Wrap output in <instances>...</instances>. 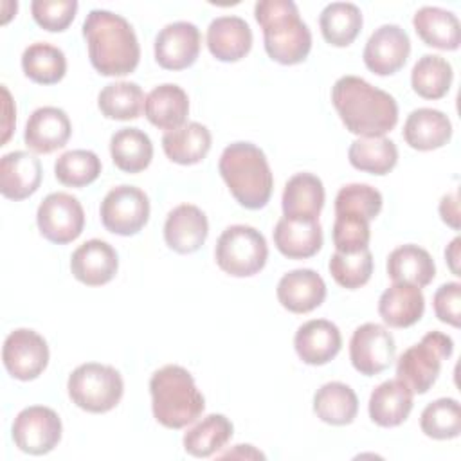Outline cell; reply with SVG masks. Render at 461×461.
<instances>
[{"label": "cell", "mask_w": 461, "mask_h": 461, "mask_svg": "<svg viewBox=\"0 0 461 461\" xmlns=\"http://www.w3.org/2000/svg\"><path fill=\"white\" fill-rule=\"evenodd\" d=\"M207 47L220 61H240L250 52L252 31L240 16H218L207 27Z\"/></svg>", "instance_id": "obj_23"}, {"label": "cell", "mask_w": 461, "mask_h": 461, "mask_svg": "<svg viewBox=\"0 0 461 461\" xmlns=\"http://www.w3.org/2000/svg\"><path fill=\"white\" fill-rule=\"evenodd\" d=\"M31 13L34 22L49 31L61 32L65 31L77 13L76 0H34L31 4Z\"/></svg>", "instance_id": "obj_45"}, {"label": "cell", "mask_w": 461, "mask_h": 461, "mask_svg": "<svg viewBox=\"0 0 461 461\" xmlns=\"http://www.w3.org/2000/svg\"><path fill=\"white\" fill-rule=\"evenodd\" d=\"M119 268L115 249L103 240H88L79 245L70 258L72 276L86 286L110 283Z\"/></svg>", "instance_id": "obj_18"}, {"label": "cell", "mask_w": 461, "mask_h": 461, "mask_svg": "<svg viewBox=\"0 0 461 461\" xmlns=\"http://www.w3.org/2000/svg\"><path fill=\"white\" fill-rule=\"evenodd\" d=\"M313 412L328 425H349L358 412L355 391L342 382H328L313 396Z\"/></svg>", "instance_id": "obj_32"}, {"label": "cell", "mask_w": 461, "mask_h": 461, "mask_svg": "<svg viewBox=\"0 0 461 461\" xmlns=\"http://www.w3.org/2000/svg\"><path fill=\"white\" fill-rule=\"evenodd\" d=\"M362 22L360 9L351 2H331L319 16L322 38L333 47L351 45L362 29Z\"/></svg>", "instance_id": "obj_35"}, {"label": "cell", "mask_w": 461, "mask_h": 461, "mask_svg": "<svg viewBox=\"0 0 461 461\" xmlns=\"http://www.w3.org/2000/svg\"><path fill=\"white\" fill-rule=\"evenodd\" d=\"M214 259L225 274L250 277L265 267L268 245L258 229L250 225H230L216 241Z\"/></svg>", "instance_id": "obj_8"}, {"label": "cell", "mask_w": 461, "mask_h": 461, "mask_svg": "<svg viewBox=\"0 0 461 461\" xmlns=\"http://www.w3.org/2000/svg\"><path fill=\"white\" fill-rule=\"evenodd\" d=\"M83 38L90 63L101 76H126L137 68L140 47L124 16L106 9H92L83 22Z\"/></svg>", "instance_id": "obj_2"}, {"label": "cell", "mask_w": 461, "mask_h": 461, "mask_svg": "<svg viewBox=\"0 0 461 461\" xmlns=\"http://www.w3.org/2000/svg\"><path fill=\"white\" fill-rule=\"evenodd\" d=\"M54 175L63 185L85 187L101 175V160L90 149H70L58 157Z\"/></svg>", "instance_id": "obj_41"}, {"label": "cell", "mask_w": 461, "mask_h": 461, "mask_svg": "<svg viewBox=\"0 0 461 461\" xmlns=\"http://www.w3.org/2000/svg\"><path fill=\"white\" fill-rule=\"evenodd\" d=\"M218 169L236 202L250 211L268 203L274 176L261 148L252 142H232L220 157Z\"/></svg>", "instance_id": "obj_3"}, {"label": "cell", "mask_w": 461, "mask_h": 461, "mask_svg": "<svg viewBox=\"0 0 461 461\" xmlns=\"http://www.w3.org/2000/svg\"><path fill=\"white\" fill-rule=\"evenodd\" d=\"M23 74L38 85H54L63 79L67 72V58L61 49L36 41L22 54Z\"/></svg>", "instance_id": "obj_37"}, {"label": "cell", "mask_w": 461, "mask_h": 461, "mask_svg": "<svg viewBox=\"0 0 461 461\" xmlns=\"http://www.w3.org/2000/svg\"><path fill=\"white\" fill-rule=\"evenodd\" d=\"M144 92L133 81H115L106 85L97 95L101 113L115 121L137 119L144 108Z\"/></svg>", "instance_id": "obj_39"}, {"label": "cell", "mask_w": 461, "mask_h": 461, "mask_svg": "<svg viewBox=\"0 0 461 461\" xmlns=\"http://www.w3.org/2000/svg\"><path fill=\"white\" fill-rule=\"evenodd\" d=\"M396 355V344L391 331L376 322L358 326L349 340V360L353 367L366 376L385 371Z\"/></svg>", "instance_id": "obj_13"}, {"label": "cell", "mask_w": 461, "mask_h": 461, "mask_svg": "<svg viewBox=\"0 0 461 461\" xmlns=\"http://www.w3.org/2000/svg\"><path fill=\"white\" fill-rule=\"evenodd\" d=\"M277 250L290 259H306L322 247V227L319 220H301L283 216L274 229Z\"/></svg>", "instance_id": "obj_24"}, {"label": "cell", "mask_w": 461, "mask_h": 461, "mask_svg": "<svg viewBox=\"0 0 461 461\" xmlns=\"http://www.w3.org/2000/svg\"><path fill=\"white\" fill-rule=\"evenodd\" d=\"M423 312L425 297L421 288L409 283H393L378 301V313L391 328H409L421 319Z\"/></svg>", "instance_id": "obj_25"}, {"label": "cell", "mask_w": 461, "mask_h": 461, "mask_svg": "<svg viewBox=\"0 0 461 461\" xmlns=\"http://www.w3.org/2000/svg\"><path fill=\"white\" fill-rule=\"evenodd\" d=\"M110 155L121 171L140 173L153 158V144L142 130L121 128L110 139Z\"/></svg>", "instance_id": "obj_33"}, {"label": "cell", "mask_w": 461, "mask_h": 461, "mask_svg": "<svg viewBox=\"0 0 461 461\" xmlns=\"http://www.w3.org/2000/svg\"><path fill=\"white\" fill-rule=\"evenodd\" d=\"M414 405L412 389L400 378L385 380L373 389L369 396V418L380 427L402 425Z\"/></svg>", "instance_id": "obj_22"}, {"label": "cell", "mask_w": 461, "mask_h": 461, "mask_svg": "<svg viewBox=\"0 0 461 461\" xmlns=\"http://www.w3.org/2000/svg\"><path fill=\"white\" fill-rule=\"evenodd\" d=\"M328 268L337 285L348 290H357L371 279L373 254L369 249L351 254L335 250V254L330 258Z\"/></svg>", "instance_id": "obj_42"}, {"label": "cell", "mask_w": 461, "mask_h": 461, "mask_svg": "<svg viewBox=\"0 0 461 461\" xmlns=\"http://www.w3.org/2000/svg\"><path fill=\"white\" fill-rule=\"evenodd\" d=\"M202 36L191 22H173L155 36V59L166 70H184L200 54Z\"/></svg>", "instance_id": "obj_15"}, {"label": "cell", "mask_w": 461, "mask_h": 461, "mask_svg": "<svg viewBox=\"0 0 461 461\" xmlns=\"http://www.w3.org/2000/svg\"><path fill=\"white\" fill-rule=\"evenodd\" d=\"M452 137V122L434 108H418L407 115L403 124L405 142L418 151H430L443 148Z\"/></svg>", "instance_id": "obj_26"}, {"label": "cell", "mask_w": 461, "mask_h": 461, "mask_svg": "<svg viewBox=\"0 0 461 461\" xmlns=\"http://www.w3.org/2000/svg\"><path fill=\"white\" fill-rule=\"evenodd\" d=\"M61 430L63 425L56 411L45 405H31L16 414L13 441L25 454L43 456L58 447Z\"/></svg>", "instance_id": "obj_10"}, {"label": "cell", "mask_w": 461, "mask_h": 461, "mask_svg": "<svg viewBox=\"0 0 461 461\" xmlns=\"http://www.w3.org/2000/svg\"><path fill=\"white\" fill-rule=\"evenodd\" d=\"M412 25L425 45L439 50H456L461 43V25L452 11L423 5L414 13Z\"/></svg>", "instance_id": "obj_27"}, {"label": "cell", "mask_w": 461, "mask_h": 461, "mask_svg": "<svg viewBox=\"0 0 461 461\" xmlns=\"http://www.w3.org/2000/svg\"><path fill=\"white\" fill-rule=\"evenodd\" d=\"M454 342L441 331H429L423 339L405 349L396 362V376L405 382L412 393L425 394L439 376L441 362L450 358Z\"/></svg>", "instance_id": "obj_7"}, {"label": "cell", "mask_w": 461, "mask_h": 461, "mask_svg": "<svg viewBox=\"0 0 461 461\" xmlns=\"http://www.w3.org/2000/svg\"><path fill=\"white\" fill-rule=\"evenodd\" d=\"M36 223L45 240L65 245L83 232L85 211L76 196L61 191L50 193L36 211Z\"/></svg>", "instance_id": "obj_11"}, {"label": "cell", "mask_w": 461, "mask_h": 461, "mask_svg": "<svg viewBox=\"0 0 461 461\" xmlns=\"http://www.w3.org/2000/svg\"><path fill=\"white\" fill-rule=\"evenodd\" d=\"M382 203L384 198L373 185L348 184L335 196V212H351L371 221L382 211Z\"/></svg>", "instance_id": "obj_43"}, {"label": "cell", "mask_w": 461, "mask_h": 461, "mask_svg": "<svg viewBox=\"0 0 461 461\" xmlns=\"http://www.w3.org/2000/svg\"><path fill=\"white\" fill-rule=\"evenodd\" d=\"M211 131L200 122H185L180 128L169 130L162 137L166 157L182 166H193L205 158L211 149Z\"/></svg>", "instance_id": "obj_30"}, {"label": "cell", "mask_w": 461, "mask_h": 461, "mask_svg": "<svg viewBox=\"0 0 461 461\" xmlns=\"http://www.w3.org/2000/svg\"><path fill=\"white\" fill-rule=\"evenodd\" d=\"M283 214L288 218L319 220L324 205V185L317 175L297 173L285 184Z\"/></svg>", "instance_id": "obj_29"}, {"label": "cell", "mask_w": 461, "mask_h": 461, "mask_svg": "<svg viewBox=\"0 0 461 461\" xmlns=\"http://www.w3.org/2000/svg\"><path fill=\"white\" fill-rule=\"evenodd\" d=\"M349 164L371 175H387L398 162V148L387 137H358L348 149Z\"/></svg>", "instance_id": "obj_36"}, {"label": "cell", "mask_w": 461, "mask_h": 461, "mask_svg": "<svg viewBox=\"0 0 461 461\" xmlns=\"http://www.w3.org/2000/svg\"><path fill=\"white\" fill-rule=\"evenodd\" d=\"M439 216L441 220L452 227V229H459L461 221H459V193L457 189H454L452 193H447L441 202H439Z\"/></svg>", "instance_id": "obj_47"}, {"label": "cell", "mask_w": 461, "mask_h": 461, "mask_svg": "<svg viewBox=\"0 0 461 461\" xmlns=\"http://www.w3.org/2000/svg\"><path fill=\"white\" fill-rule=\"evenodd\" d=\"M411 54L409 34L396 23H385L375 29L364 47V63L376 76L398 72Z\"/></svg>", "instance_id": "obj_14"}, {"label": "cell", "mask_w": 461, "mask_h": 461, "mask_svg": "<svg viewBox=\"0 0 461 461\" xmlns=\"http://www.w3.org/2000/svg\"><path fill=\"white\" fill-rule=\"evenodd\" d=\"M421 432L432 439H452L461 432V407L456 398L430 402L420 418Z\"/></svg>", "instance_id": "obj_40"}, {"label": "cell", "mask_w": 461, "mask_h": 461, "mask_svg": "<svg viewBox=\"0 0 461 461\" xmlns=\"http://www.w3.org/2000/svg\"><path fill=\"white\" fill-rule=\"evenodd\" d=\"M331 103L346 130L358 137H384L398 122L396 99L358 76L339 77Z\"/></svg>", "instance_id": "obj_1"}, {"label": "cell", "mask_w": 461, "mask_h": 461, "mask_svg": "<svg viewBox=\"0 0 461 461\" xmlns=\"http://www.w3.org/2000/svg\"><path fill=\"white\" fill-rule=\"evenodd\" d=\"M146 119L158 130H175L185 124L189 113V99L182 86L164 83L155 86L144 101Z\"/></svg>", "instance_id": "obj_28"}, {"label": "cell", "mask_w": 461, "mask_h": 461, "mask_svg": "<svg viewBox=\"0 0 461 461\" xmlns=\"http://www.w3.org/2000/svg\"><path fill=\"white\" fill-rule=\"evenodd\" d=\"M149 393L153 416L166 429H184L205 409V398L193 375L176 364H167L151 375Z\"/></svg>", "instance_id": "obj_5"}, {"label": "cell", "mask_w": 461, "mask_h": 461, "mask_svg": "<svg viewBox=\"0 0 461 461\" xmlns=\"http://www.w3.org/2000/svg\"><path fill=\"white\" fill-rule=\"evenodd\" d=\"M72 133L68 115L56 106L36 108L25 124L23 140L34 153H52L63 148Z\"/></svg>", "instance_id": "obj_17"}, {"label": "cell", "mask_w": 461, "mask_h": 461, "mask_svg": "<svg viewBox=\"0 0 461 461\" xmlns=\"http://www.w3.org/2000/svg\"><path fill=\"white\" fill-rule=\"evenodd\" d=\"M41 162L27 151H11L0 158V193L9 200L34 194L41 184Z\"/></svg>", "instance_id": "obj_21"}, {"label": "cell", "mask_w": 461, "mask_h": 461, "mask_svg": "<svg viewBox=\"0 0 461 461\" xmlns=\"http://www.w3.org/2000/svg\"><path fill=\"white\" fill-rule=\"evenodd\" d=\"M236 456H240V457H256V459H265V456H263L259 450H256L252 445H236V448H234V450H229V452H225V454H220L218 457H220V459H223V457H236Z\"/></svg>", "instance_id": "obj_50"}, {"label": "cell", "mask_w": 461, "mask_h": 461, "mask_svg": "<svg viewBox=\"0 0 461 461\" xmlns=\"http://www.w3.org/2000/svg\"><path fill=\"white\" fill-rule=\"evenodd\" d=\"M371 229L369 220L351 214V212H335L333 223V245L339 252H358L369 249Z\"/></svg>", "instance_id": "obj_44"}, {"label": "cell", "mask_w": 461, "mask_h": 461, "mask_svg": "<svg viewBox=\"0 0 461 461\" xmlns=\"http://www.w3.org/2000/svg\"><path fill=\"white\" fill-rule=\"evenodd\" d=\"M254 16L263 29L265 50L281 65H295L306 59L312 49V32L301 20L292 0H259Z\"/></svg>", "instance_id": "obj_4"}, {"label": "cell", "mask_w": 461, "mask_h": 461, "mask_svg": "<svg viewBox=\"0 0 461 461\" xmlns=\"http://www.w3.org/2000/svg\"><path fill=\"white\" fill-rule=\"evenodd\" d=\"M207 234V216L193 203H180L171 209L164 223L166 245L178 254L196 252L205 243Z\"/></svg>", "instance_id": "obj_16"}, {"label": "cell", "mask_w": 461, "mask_h": 461, "mask_svg": "<svg viewBox=\"0 0 461 461\" xmlns=\"http://www.w3.org/2000/svg\"><path fill=\"white\" fill-rule=\"evenodd\" d=\"M234 427L223 414H209L184 434V450L194 457H211L232 438Z\"/></svg>", "instance_id": "obj_34"}, {"label": "cell", "mask_w": 461, "mask_h": 461, "mask_svg": "<svg viewBox=\"0 0 461 461\" xmlns=\"http://www.w3.org/2000/svg\"><path fill=\"white\" fill-rule=\"evenodd\" d=\"M2 362L13 378L22 382L34 380L49 364V346L34 330L18 328L4 340Z\"/></svg>", "instance_id": "obj_12"}, {"label": "cell", "mask_w": 461, "mask_h": 461, "mask_svg": "<svg viewBox=\"0 0 461 461\" xmlns=\"http://www.w3.org/2000/svg\"><path fill=\"white\" fill-rule=\"evenodd\" d=\"M294 348L304 364L324 366L333 360L342 348L340 330L326 319L308 321L295 331Z\"/></svg>", "instance_id": "obj_19"}, {"label": "cell", "mask_w": 461, "mask_h": 461, "mask_svg": "<svg viewBox=\"0 0 461 461\" xmlns=\"http://www.w3.org/2000/svg\"><path fill=\"white\" fill-rule=\"evenodd\" d=\"M387 276L393 283H409L418 288L427 286L436 276L430 254L412 243L396 247L387 258Z\"/></svg>", "instance_id": "obj_31"}, {"label": "cell", "mask_w": 461, "mask_h": 461, "mask_svg": "<svg viewBox=\"0 0 461 461\" xmlns=\"http://www.w3.org/2000/svg\"><path fill=\"white\" fill-rule=\"evenodd\" d=\"M276 294L285 310L308 313L326 299V283L312 268H295L279 279Z\"/></svg>", "instance_id": "obj_20"}, {"label": "cell", "mask_w": 461, "mask_h": 461, "mask_svg": "<svg viewBox=\"0 0 461 461\" xmlns=\"http://www.w3.org/2000/svg\"><path fill=\"white\" fill-rule=\"evenodd\" d=\"M434 313L441 322L454 328L461 324V285L457 281L441 285L434 294Z\"/></svg>", "instance_id": "obj_46"}, {"label": "cell", "mask_w": 461, "mask_h": 461, "mask_svg": "<svg viewBox=\"0 0 461 461\" xmlns=\"http://www.w3.org/2000/svg\"><path fill=\"white\" fill-rule=\"evenodd\" d=\"M99 214L106 230L119 236H133L149 220V198L142 189L122 184L106 193Z\"/></svg>", "instance_id": "obj_9"}, {"label": "cell", "mask_w": 461, "mask_h": 461, "mask_svg": "<svg viewBox=\"0 0 461 461\" xmlns=\"http://www.w3.org/2000/svg\"><path fill=\"white\" fill-rule=\"evenodd\" d=\"M452 65L438 54H423L412 67V90L423 99H441L452 85Z\"/></svg>", "instance_id": "obj_38"}, {"label": "cell", "mask_w": 461, "mask_h": 461, "mask_svg": "<svg viewBox=\"0 0 461 461\" xmlns=\"http://www.w3.org/2000/svg\"><path fill=\"white\" fill-rule=\"evenodd\" d=\"M2 94H4V113H5V119H4V137H2V144L7 142V139L11 137V131H13V126H14V106H13V101H11V94L5 86H2Z\"/></svg>", "instance_id": "obj_48"}, {"label": "cell", "mask_w": 461, "mask_h": 461, "mask_svg": "<svg viewBox=\"0 0 461 461\" xmlns=\"http://www.w3.org/2000/svg\"><path fill=\"white\" fill-rule=\"evenodd\" d=\"M459 245H461V240L454 238L450 241V245L445 249V259H447V265H448V268L454 276H461V270H459V258H461Z\"/></svg>", "instance_id": "obj_49"}, {"label": "cell", "mask_w": 461, "mask_h": 461, "mask_svg": "<svg viewBox=\"0 0 461 461\" xmlns=\"http://www.w3.org/2000/svg\"><path fill=\"white\" fill-rule=\"evenodd\" d=\"M67 389L79 409L101 414L117 407L124 393V382L115 367L86 362L70 373Z\"/></svg>", "instance_id": "obj_6"}]
</instances>
